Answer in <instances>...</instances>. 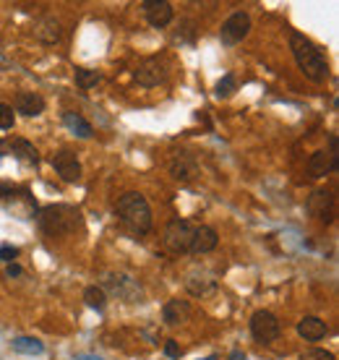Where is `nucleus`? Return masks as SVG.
Listing matches in <instances>:
<instances>
[{
  "label": "nucleus",
  "mask_w": 339,
  "mask_h": 360,
  "mask_svg": "<svg viewBox=\"0 0 339 360\" xmlns=\"http://www.w3.org/2000/svg\"><path fill=\"white\" fill-rule=\"evenodd\" d=\"M290 50H293V58L300 73L305 79H311L313 84H321L329 79V60H326V53L321 47L313 42L311 37L300 34V32H293L290 34Z\"/></svg>",
  "instance_id": "1"
},
{
  "label": "nucleus",
  "mask_w": 339,
  "mask_h": 360,
  "mask_svg": "<svg viewBox=\"0 0 339 360\" xmlns=\"http://www.w3.org/2000/svg\"><path fill=\"white\" fill-rule=\"evenodd\" d=\"M115 214H117V219L131 230V233L146 235L154 225L152 207H149L146 196L139 193V191H128V193H123V196L117 198Z\"/></svg>",
  "instance_id": "2"
},
{
  "label": "nucleus",
  "mask_w": 339,
  "mask_h": 360,
  "mask_svg": "<svg viewBox=\"0 0 339 360\" xmlns=\"http://www.w3.org/2000/svg\"><path fill=\"white\" fill-rule=\"evenodd\" d=\"M37 225L50 238H63V235H73L76 230L84 227L81 212L68 204H50V207L39 209L37 214Z\"/></svg>",
  "instance_id": "3"
},
{
  "label": "nucleus",
  "mask_w": 339,
  "mask_h": 360,
  "mask_svg": "<svg viewBox=\"0 0 339 360\" xmlns=\"http://www.w3.org/2000/svg\"><path fill=\"white\" fill-rule=\"evenodd\" d=\"M167 76H170L167 55H152V58H143L141 63L136 65V71H134L136 84H141V86H146V89L160 86Z\"/></svg>",
  "instance_id": "4"
},
{
  "label": "nucleus",
  "mask_w": 339,
  "mask_h": 360,
  "mask_svg": "<svg viewBox=\"0 0 339 360\" xmlns=\"http://www.w3.org/2000/svg\"><path fill=\"white\" fill-rule=\"evenodd\" d=\"M193 233H196V225L191 219H172L167 227H165V248L170 253H188L191 251V240H193Z\"/></svg>",
  "instance_id": "5"
},
{
  "label": "nucleus",
  "mask_w": 339,
  "mask_h": 360,
  "mask_svg": "<svg viewBox=\"0 0 339 360\" xmlns=\"http://www.w3.org/2000/svg\"><path fill=\"white\" fill-rule=\"evenodd\" d=\"M250 16L245 13V11H235L232 16L224 18L222 29H219V42H222L224 47H235L241 45L243 39L250 34Z\"/></svg>",
  "instance_id": "6"
},
{
  "label": "nucleus",
  "mask_w": 339,
  "mask_h": 360,
  "mask_svg": "<svg viewBox=\"0 0 339 360\" xmlns=\"http://www.w3.org/2000/svg\"><path fill=\"white\" fill-rule=\"evenodd\" d=\"M102 282H105V288H108L110 292H115L117 297H123V300H128V303H141L143 300L141 285H139L134 277H128V274H115V271H110V274H105Z\"/></svg>",
  "instance_id": "7"
},
{
  "label": "nucleus",
  "mask_w": 339,
  "mask_h": 360,
  "mask_svg": "<svg viewBox=\"0 0 339 360\" xmlns=\"http://www.w3.org/2000/svg\"><path fill=\"white\" fill-rule=\"evenodd\" d=\"M250 334L259 342H274L282 334V321L271 311H256L250 316Z\"/></svg>",
  "instance_id": "8"
},
{
  "label": "nucleus",
  "mask_w": 339,
  "mask_h": 360,
  "mask_svg": "<svg viewBox=\"0 0 339 360\" xmlns=\"http://www.w3.org/2000/svg\"><path fill=\"white\" fill-rule=\"evenodd\" d=\"M141 11H143V16H146V21H149L154 29L170 27V21L175 16V8H172L170 0H143Z\"/></svg>",
  "instance_id": "9"
},
{
  "label": "nucleus",
  "mask_w": 339,
  "mask_h": 360,
  "mask_svg": "<svg viewBox=\"0 0 339 360\" xmlns=\"http://www.w3.org/2000/svg\"><path fill=\"white\" fill-rule=\"evenodd\" d=\"M0 154H8V157H16L21 162H29V165H39V152L34 149V144H29L27 139H3L0 141Z\"/></svg>",
  "instance_id": "10"
},
{
  "label": "nucleus",
  "mask_w": 339,
  "mask_h": 360,
  "mask_svg": "<svg viewBox=\"0 0 339 360\" xmlns=\"http://www.w3.org/2000/svg\"><path fill=\"white\" fill-rule=\"evenodd\" d=\"M53 167L55 172L60 175L63 183H79L81 180V162L79 157L68 149H60V152L53 157Z\"/></svg>",
  "instance_id": "11"
},
{
  "label": "nucleus",
  "mask_w": 339,
  "mask_h": 360,
  "mask_svg": "<svg viewBox=\"0 0 339 360\" xmlns=\"http://www.w3.org/2000/svg\"><path fill=\"white\" fill-rule=\"evenodd\" d=\"M186 290L193 297H206L217 290V277L206 269H193L186 274Z\"/></svg>",
  "instance_id": "12"
},
{
  "label": "nucleus",
  "mask_w": 339,
  "mask_h": 360,
  "mask_svg": "<svg viewBox=\"0 0 339 360\" xmlns=\"http://www.w3.org/2000/svg\"><path fill=\"white\" fill-rule=\"evenodd\" d=\"M308 214L316 217V219H321V222H331L334 219V196H331V191H316L311 198H308Z\"/></svg>",
  "instance_id": "13"
},
{
  "label": "nucleus",
  "mask_w": 339,
  "mask_h": 360,
  "mask_svg": "<svg viewBox=\"0 0 339 360\" xmlns=\"http://www.w3.org/2000/svg\"><path fill=\"white\" fill-rule=\"evenodd\" d=\"M11 108H13V112H21V115L27 117H39L45 112V99L37 91H18Z\"/></svg>",
  "instance_id": "14"
},
{
  "label": "nucleus",
  "mask_w": 339,
  "mask_h": 360,
  "mask_svg": "<svg viewBox=\"0 0 339 360\" xmlns=\"http://www.w3.org/2000/svg\"><path fill=\"white\" fill-rule=\"evenodd\" d=\"M219 245V235H217L215 227L209 225H196V233H193V240H191V256H204V253H212Z\"/></svg>",
  "instance_id": "15"
},
{
  "label": "nucleus",
  "mask_w": 339,
  "mask_h": 360,
  "mask_svg": "<svg viewBox=\"0 0 339 360\" xmlns=\"http://www.w3.org/2000/svg\"><path fill=\"white\" fill-rule=\"evenodd\" d=\"M170 175L180 183H191V180L198 178V162L191 157V154H175L172 160H170Z\"/></svg>",
  "instance_id": "16"
},
{
  "label": "nucleus",
  "mask_w": 339,
  "mask_h": 360,
  "mask_svg": "<svg viewBox=\"0 0 339 360\" xmlns=\"http://www.w3.org/2000/svg\"><path fill=\"white\" fill-rule=\"evenodd\" d=\"M191 316V303L188 300H180V297H170L165 308H162V321L167 326H180L188 321Z\"/></svg>",
  "instance_id": "17"
},
{
  "label": "nucleus",
  "mask_w": 339,
  "mask_h": 360,
  "mask_svg": "<svg viewBox=\"0 0 339 360\" xmlns=\"http://www.w3.org/2000/svg\"><path fill=\"white\" fill-rule=\"evenodd\" d=\"M34 37L42 42V45H58L63 37L60 21H58L55 16H42L34 24Z\"/></svg>",
  "instance_id": "18"
},
{
  "label": "nucleus",
  "mask_w": 339,
  "mask_h": 360,
  "mask_svg": "<svg viewBox=\"0 0 339 360\" xmlns=\"http://www.w3.org/2000/svg\"><path fill=\"white\" fill-rule=\"evenodd\" d=\"M298 334L303 337L305 342H319V340H324L329 334V326L319 316H305V319L298 321Z\"/></svg>",
  "instance_id": "19"
},
{
  "label": "nucleus",
  "mask_w": 339,
  "mask_h": 360,
  "mask_svg": "<svg viewBox=\"0 0 339 360\" xmlns=\"http://www.w3.org/2000/svg\"><path fill=\"white\" fill-rule=\"evenodd\" d=\"M339 167V160H337V149H329V152H316L308 160V170H311L313 178H324V175H329Z\"/></svg>",
  "instance_id": "20"
},
{
  "label": "nucleus",
  "mask_w": 339,
  "mask_h": 360,
  "mask_svg": "<svg viewBox=\"0 0 339 360\" xmlns=\"http://www.w3.org/2000/svg\"><path fill=\"white\" fill-rule=\"evenodd\" d=\"M63 126L68 128L73 136H79V139H91V136H94L91 123L81 115V112H76V110H65V112H63Z\"/></svg>",
  "instance_id": "21"
},
{
  "label": "nucleus",
  "mask_w": 339,
  "mask_h": 360,
  "mask_svg": "<svg viewBox=\"0 0 339 360\" xmlns=\"http://www.w3.org/2000/svg\"><path fill=\"white\" fill-rule=\"evenodd\" d=\"M11 347L21 355H42L45 352V345L34 337H16V340H11Z\"/></svg>",
  "instance_id": "22"
},
{
  "label": "nucleus",
  "mask_w": 339,
  "mask_h": 360,
  "mask_svg": "<svg viewBox=\"0 0 339 360\" xmlns=\"http://www.w3.org/2000/svg\"><path fill=\"white\" fill-rule=\"evenodd\" d=\"M73 82H76L79 89H91V86H97L102 82V73L91 71V68H76L73 71Z\"/></svg>",
  "instance_id": "23"
},
{
  "label": "nucleus",
  "mask_w": 339,
  "mask_h": 360,
  "mask_svg": "<svg viewBox=\"0 0 339 360\" xmlns=\"http://www.w3.org/2000/svg\"><path fill=\"white\" fill-rule=\"evenodd\" d=\"M84 300L94 311H105V306H108V292L102 288H97V285H89V288L84 290Z\"/></svg>",
  "instance_id": "24"
},
{
  "label": "nucleus",
  "mask_w": 339,
  "mask_h": 360,
  "mask_svg": "<svg viewBox=\"0 0 339 360\" xmlns=\"http://www.w3.org/2000/svg\"><path fill=\"white\" fill-rule=\"evenodd\" d=\"M238 91V82H235V76L232 73H227L222 82H217V86H215V94L219 99H227V97H232Z\"/></svg>",
  "instance_id": "25"
},
{
  "label": "nucleus",
  "mask_w": 339,
  "mask_h": 360,
  "mask_svg": "<svg viewBox=\"0 0 339 360\" xmlns=\"http://www.w3.org/2000/svg\"><path fill=\"white\" fill-rule=\"evenodd\" d=\"M13 126H16V112L11 105L0 102V131H11Z\"/></svg>",
  "instance_id": "26"
},
{
  "label": "nucleus",
  "mask_w": 339,
  "mask_h": 360,
  "mask_svg": "<svg viewBox=\"0 0 339 360\" xmlns=\"http://www.w3.org/2000/svg\"><path fill=\"white\" fill-rule=\"evenodd\" d=\"M298 360H337V358H334V352L324 350V347H311V350L300 352Z\"/></svg>",
  "instance_id": "27"
},
{
  "label": "nucleus",
  "mask_w": 339,
  "mask_h": 360,
  "mask_svg": "<svg viewBox=\"0 0 339 360\" xmlns=\"http://www.w3.org/2000/svg\"><path fill=\"white\" fill-rule=\"evenodd\" d=\"M18 186L16 183H8V180H0V201H8V198H16L18 193Z\"/></svg>",
  "instance_id": "28"
},
{
  "label": "nucleus",
  "mask_w": 339,
  "mask_h": 360,
  "mask_svg": "<svg viewBox=\"0 0 339 360\" xmlns=\"http://www.w3.org/2000/svg\"><path fill=\"white\" fill-rule=\"evenodd\" d=\"M16 256H18V248H16V245H8V243L0 245V262L16 264Z\"/></svg>",
  "instance_id": "29"
},
{
  "label": "nucleus",
  "mask_w": 339,
  "mask_h": 360,
  "mask_svg": "<svg viewBox=\"0 0 339 360\" xmlns=\"http://www.w3.org/2000/svg\"><path fill=\"white\" fill-rule=\"evenodd\" d=\"M165 355H167V358H172V360H178L180 355H183V350L178 347V342H175V340H167V342H165Z\"/></svg>",
  "instance_id": "30"
},
{
  "label": "nucleus",
  "mask_w": 339,
  "mask_h": 360,
  "mask_svg": "<svg viewBox=\"0 0 339 360\" xmlns=\"http://www.w3.org/2000/svg\"><path fill=\"white\" fill-rule=\"evenodd\" d=\"M21 274H24V269H21L18 264H8V266H6V277L8 279H16V277H21Z\"/></svg>",
  "instance_id": "31"
},
{
  "label": "nucleus",
  "mask_w": 339,
  "mask_h": 360,
  "mask_svg": "<svg viewBox=\"0 0 339 360\" xmlns=\"http://www.w3.org/2000/svg\"><path fill=\"white\" fill-rule=\"evenodd\" d=\"M230 360H245V355H243L241 350H232L230 352Z\"/></svg>",
  "instance_id": "32"
},
{
  "label": "nucleus",
  "mask_w": 339,
  "mask_h": 360,
  "mask_svg": "<svg viewBox=\"0 0 339 360\" xmlns=\"http://www.w3.org/2000/svg\"><path fill=\"white\" fill-rule=\"evenodd\" d=\"M0 63H3V55H0Z\"/></svg>",
  "instance_id": "33"
}]
</instances>
